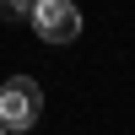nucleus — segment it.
<instances>
[{"instance_id": "obj_1", "label": "nucleus", "mask_w": 135, "mask_h": 135, "mask_svg": "<svg viewBox=\"0 0 135 135\" xmlns=\"http://www.w3.org/2000/svg\"><path fill=\"white\" fill-rule=\"evenodd\" d=\"M27 22H32V32H38L43 43H54V49H65V43L81 38V11H76L70 0H32Z\"/></svg>"}, {"instance_id": "obj_2", "label": "nucleus", "mask_w": 135, "mask_h": 135, "mask_svg": "<svg viewBox=\"0 0 135 135\" xmlns=\"http://www.w3.org/2000/svg\"><path fill=\"white\" fill-rule=\"evenodd\" d=\"M43 114V92L32 76H11L6 86H0V124L6 130H32Z\"/></svg>"}, {"instance_id": "obj_3", "label": "nucleus", "mask_w": 135, "mask_h": 135, "mask_svg": "<svg viewBox=\"0 0 135 135\" xmlns=\"http://www.w3.org/2000/svg\"><path fill=\"white\" fill-rule=\"evenodd\" d=\"M32 0H0V22H27Z\"/></svg>"}, {"instance_id": "obj_4", "label": "nucleus", "mask_w": 135, "mask_h": 135, "mask_svg": "<svg viewBox=\"0 0 135 135\" xmlns=\"http://www.w3.org/2000/svg\"><path fill=\"white\" fill-rule=\"evenodd\" d=\"M0 130H6V124H0Z\"/></svg>"}]
</instances>
